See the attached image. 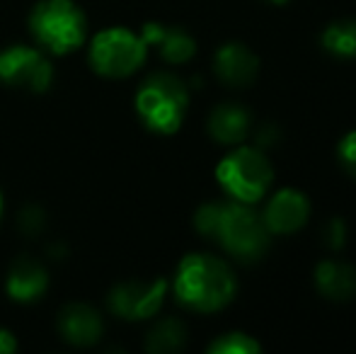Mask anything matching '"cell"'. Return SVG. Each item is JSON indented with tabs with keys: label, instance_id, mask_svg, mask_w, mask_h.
<instances>
[{
	"label": "cell",
	"instance_id": "obj_1",
	"mask_svg": "<svg viewBox=\"0 0 356 354\" xmlns=\"http://www.w3.org/2000/svg\"><path fill=\"white\" fill-rule=\"evenodd\" d=\"M194 226L204 238L220 243L240 262H257L269 248V228L245 202H209L199 207Z\"/></svg>",
	"mask_w": 356,
	"mask_h": 354
},
{
	"label": "cell",
	"instance_id": "obj_2",
	"mask_svg": "<svg viewBox=\"0 0 356 354\" xmlns=\"http://www.w3.org/2000/svg\"><path fill=\"white\" fill-rule=\"evenodd\" d=\"M172 289L175 298L184 308L199 313H213L233 301L238 284H235L233 269L223 260L194 252L179 262Z\"/></svg>",
	"mask_w": 356,
	"mask_h": 354
},
{
	"label": "cell",
	"instance_id": "obj_3",
	"mask_svg": "<svg viewBox=\"0 0 356 354\" xmlns=\"http://www.w3.org/2000/svg\"><path fill=\"white\" fill-rule=\"evenodd\" d=\"M29 34L42 51L68 56L85 44L88 17L75 0H39L29 13Z\"/></svg>",
	"mask_w": 356,
	"mask_h": 354
},
{
	"label": "cell",
	"instance_id": "obj_4",
	"mask_svg": "<svg viewBox=\"0 0 356 354\" xmlns=\"http://www.w3.org/2000/svg\"><path fill=\"white\" fill-rule=\"evenodd\" d=\"M189 90L172 73H153L136 90V112L155 134H175L184 122Z\"/></svg>",
	"mask_w": 356,
	"mask_h": 354
},
{
	"label": "cell",
	"instance_id": "obj_5",
	"mask_svg": "<svg viewBox=\"0 0 356 354\" xmlns=\"http://www.w3.org/2000/svg\"><path fill=\"white\" fill-rule=\"evenodd\" d=\"M148 47L143 37L127 27H107L90 42L88 61L102 78H129L145 63Z\"/></svg>",
	"mask_w": 356,
	"mask_h": 354
},
{
	"label": "cell",
	"instance_id": "obj_6",
	"mask_svg": "<svg viewBox=\"0 0 356 354\" xmlns=\"http://www.w3.org/2000/svg\"><path fill=\"white\" fill-rule=\"evenodd\" d=\"M216 177L233 199L252 204L269 189L274 172L257 148H238L220 161V166L216 168Z\"/></svg>",
	"mask_w": 356,
	"mask_h": 354
},
{
	"label": "cell",
	"instance_id": "obj_7",
	"mask_svg": "<svg viewBox=\"0 0 356 354\" xmlns=\"http://www.w3.org/2000/svg\"><path fill=\"white\" fill-rule=\"evenodd\" d=\"M0 83L29 92H47L54 83V66L42 49L13 44L0 51Z\"/></svg>",
	"mask_w": 356,
	"mask_h": 354
},
{
	"label": "cell",
	"instance_id": "obj_8",
	"mask_svg": "<svg viewBox=\"0 0 356 354\" xmlns=\"http://www.w3.org/2000/svg\"><path fill=\"white\" fill-rule=\"evenodd\" d=\"M165 293H168V282L165 279H131V282H122L109 291L107 308L117 318L129 323L148 321L163 308Z\"/></svg>",
	"mask_w": 356,
	"mask_h": 354
},
{
	"label": "cell",
	"instance_id": "obj_9",
	"mask_svg": "<svg viewBox=\"0 0 356 354\" xmlns=\"http://www.w3.org/2000/svg\"><path fill=\"white\" fill-rule=\"evenodd\" d=\"M49 291V272L32 257H17L5 277V293L15 303H37Z\"/></svg>",
	"mask_w": 356,
	"mask_h": 354
},
{
	"label": "cell",
	"instance_id": "obj_10",
	"mask_svg": "<svg viewBox=\"0 0 356 354\" xmlns=\"http://www.w3.org/2000/svg\"><path fill=\"white\" fill-rule=\"evenodd\" d=\"M104 323L99 313L88 303H68L58 313V332L73 347H92L99 342Z\"/></svg>",
	"mask_w": 356,
	"mask_h": 354
},
{
	"label": "cell",
	"instance_id": "obj_11",
	"mask_svg": "<svg viewBox=\"0 0 356 354\" xmlns=\"http://www.w3.org/2000/svg\"><path fill=\"white\" fill-rule=\"evenodd\" d=\"M257 56L243 44H225L216 51L213 71L220 83L230 88H245L257 78Z\"/></svg>",
	"mask_w": 356,
	"mask_h": 354
},
{
	"label": "cell",
	"instance_id": "obj_12",
	"mask_svg": "<svg viewBox=\"0 0 356 354\" xmlns=\"http://www.w3.org/2000/svg\"><path fill=\"white\" fill-rule=\"evenodd\" d=\"M308 214L310 207L305 194L296 192V189H282L267 204L264 223L272 233H293L308 221Z\"/></svg>",
	"mask_w": 356,
	"mask_h": 354
},
{
	"label": "cell",
	"instance_id": "obj_13",
	"mask_svg": "<svg viewBox=\"0 0 356 354\" xmlns=\"http://www.w3.org/2000/svg\"><path fill=\"white\" fill-rule=\"evenodd\" d=\"M141 37L145 47H155L160 56L170 63H184L197 54V42L182 27H165L160 22H145Z\"/></svg>",
	"mask_w": 356,
	"mask_h": 354
},
{
	"label": "cell",
	"instance_id": "obj_14",
	"mask_svg": "<svg viewBox=\"0 0 356 354\" xmlns=\"http://www.w3.org/2000/svg\"><path fill=\"white\" fill-rule=\"evenodd\" d=\"M315 287L330 301H349L356 296V269L344 262H320L315 269Z\"/></svg>",
	"mask_w": 356,
	"mask_h": 354
},
{
	"label": "cell",
	"instance_id": "obj_15",
	"mask_svg": "<svg viewBox=\"0 0 356 354\" xmlns=\"http://www.w3.org/2000/svg\"><path fill=\"white\" fill-rule=\"evenodd\" d=\"M250 119V112L240 104H218L209 117V134L218 143H238L248 136Z\"/></svg>",
	"mask_w": 356,
	"mask_h": 354
},
{
	"label": "cell",
	"instance_id": "obj_16",
	"mask_svg": "<svg viewBox=\"0 0 356 354\" xmlns=\"http://www.w3.org/2000/svg\"><path fill=\"white\" fill-rule=\"evenodd\" d=\"M184 345H187V328L177 318H165V321L155 323L153 330L145 337V350L153 354L179 352Z\"/></svg>",
	"mask_w": 356,
	"mask_h": 354
},
{
	"label": "cell",
	"instance_id": "obj_17",
	"mask_svg": "<svg viewBox=\"0 0 356 354\" xmlns=\"http://www.w3.org/2000/svg\"><path fill=\"white\" fill-rule=\"evenodd\" d=\"M323 47L337 58H356V19H342L325 29Z\"/></svg>",
	"mask_w": 356,
	"mask_h": 354
},
{
	"label": "cell",
	"instance_id": "obj_18",
	"mask_svg": "<svg viewBox=\"0 0 356 354\" xmlns=\"http://www.w3.org/2000/svg\"><path fill=\"white\" fill-rule=\"evenodd\" d=\"M211 354H257L259 345L245 332H228L209 345Z\"/></svg>",
	"mask_w": 356,
	"mask_h": 354
},
{
	"label": "cell",
	"instance_id": "obj_19",
	"mask_svg": "<svg viewBox=\"0 0 356 354\" xmlns=\"http://www.w3.org/2000/svg\"><path fill=\"white\" fill-rule=\"evenodd\" d=\"M17 226L19 231H24L27 236H39L47 226V214L42 211V207L37 204H29L19 211V218H17Z\"/></svg>",
	"mask_w": 356,
	"mask_h": 354
},
{
	"label": "cell",
	"instance_id": "obj_20",
	"mask_svg": "<svg viewBox=\"0 0 356 354\" xmlns=\"http://www.w3.org/2000/svg\"><path fill=\"white\" fill-rule=\"evenodd\" d=\"M344 238H347V226H344L342 218H330L323 228V241L327 248L332 250H339L344 246Z\"/></svg>",
	"mask_w": 356,
	"mask_h": 354
},
{
	"label": "cell",
	"instance_id": "obj_21",
	"mask_svg": "<svg viewBox=\"0 0 356 354\" xmlns=\"http://www.w3.org/2000/svg\"><path fill=\"white\" fill-rule=\"evenodd\" d=\"M339 161L347 168L349 175L356 177V131L347 134L342 138V143H339Z\"/></svg>",
	"mask_w": 356,
	"mask_h": 354
},
{
	"label": "cell",
	"instance_id": "obj_22",
	"mask_svg": "<svg viewBox=\"0 0 356 354\" xmlns=\"http://www.w3.org/2000/svg\"><path fill=\"white\" fill-rule=\"evenodd\" d=\"M279 138H282V129H279L274 122H267L257 131V146L259 148H269V146H274V143H277Z\"/></svg>",
	"mask_w": 356,
	"mask_h": 354
},
{
	"label": "cell",
	"instance_id": "obj_23",
	"mask_svg": "<svg viewBox=\"0 0 356 354\" xmlns=\"http://www.w3.org/2000/svg\"><path fill=\"white\" fill-rule=\"evenodd\" d=\"M17 347H19L17 337H15L8 328H0V354H13V352H17Z\"/></svg>",
	"mask_w": 356,
	"mask_h": 354
},
{
	"label": "cell",
	"instance_id": "obj_24",
	"mask_svg": "<svg viewBox=\"0 0 356 354\" xmlns=\"http://www.w3.org/2000/svg\"><path fill=\"white\" fill-rule=\"evenodd\" d=\"M0 218H3V192H0Z\"/></svg>",
	"mask_w": 356,
	"mask_h": 354
},
{
	"label": "cell",
	"instance_id": "obj_25",
	"mask_svg": "<svg viewBox=\"0 0 356 354\" xmlns=\"http://www.w3.org/2000/svg\"><path fill=\"white\" fill-rule=\"evenodd\" d=\"M272 3H277V5H282V3H286V0H272Z\"/></svg>",
	"mask_w": 356,
	"mask_h": 354
}]
</instances>
